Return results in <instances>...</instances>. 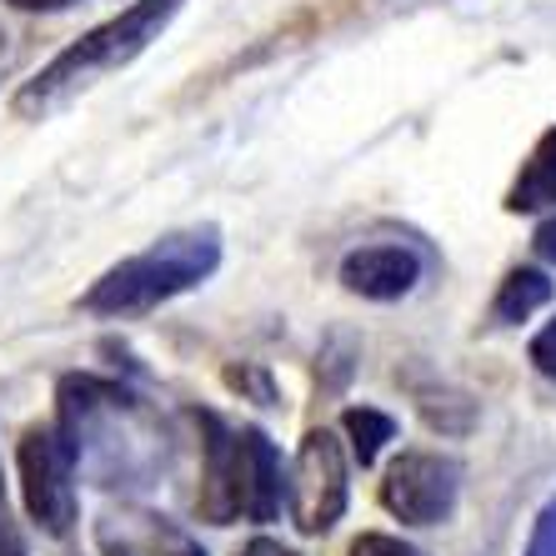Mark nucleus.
Segmentation results:
<instances>
[{
	"label": "nucleus",
	"mask_w": 556,
	"mask_h": 556,
	"mask_svg": "<svg viewBox=\"0 0 556 556\" xmlns=\"http://www.w3.org/2000/svg\"><path fill=\"white\" fill-rule=\"evenodd\" d=\"M176 11H181V0H136V5H126L121 15H111L105 26L86 30L71 51H61L40 76L26 80V91L15 96V116H40V111L61 105L71 91L91 86L96 76L130 65L176 21Z\"/></svg>",
	"instance_id": "nucleus-1"
},
{
	"label": "nucleus",
	"mask_w": 556,
	"mask_h": 556,
	"mask_svg": "<svg viewBox=\"0 0 556 556\" xmlns=\"http://www.w3.org/2000/svg\"><path fill=\"white\" fill-rule=\"evenodd\" d=\"M216 266H220V236L211 226L206 231H176L166 241H155L151 251H141V256L111 266L80 296V306L91 316H141V311H155L161 301L201 286Z\"/></svg>",
	"instance_id": "nucleus-2"
},
{
	"label": "nucleus",
	"mask_w": 556,
	"mask_h": 556,
	"mask_svg": "<svg viewBox=\"0 0 556 556\" xmlns=\"http://www.w3.org/2000/svg\"><path fill=\"white\" fill-rule=\"evenodd\" d=\"M15 466L30 521L51 536H65L76 527V446L61 437V427H26Z\"/></svg>",
	"instance_id": "nucleus-3"
},
{
	"label": "nucleus",
	"mask_w": 556,
	"mask_h": 556,
	"mask_svg": "<svg viewBox=\"0 0 556 556\" xmlns=\"http://www.w3.org/2000/svg\"><path fill=\"white\" fill-rule=\"evenodd\" d=\"M346 511V452H341L337 431H306L291 462V517L306 536L331 531Z\"/></svg>",
	"instance_id": "nucleus-4"
},
{
	"label": "nucleus",
	"mask_w": 556,
	"mask_h": 556,
	"mask_svg": "<svg viewBox=\"0 0 556 556\" xmlns=\"http://www.w3.org/2000/svg\"><path fill=\"white\" fill-rule=\"evenodd\" d=\"M462 496V466L437 452H402L381 477V506L406 527H441Z\"/></svg>",
	"instance_id": "nucleus-5"
},
{
	"label": "nucleus",
	"mask_w": 556,
	"mask_h": 556,
	"mask_svg": "<svg viewBox=\"0 0 556 556\" xmlns=\"http://www.w3.org/2000/svg\"><path fill=\"white\" fill-rule=\"evenodd\" d=\"M201 492H195V511L211 527H231L241 517V446L236 431L220 416H201Z\"/></svg>",
	"instance_id": "nucleus-6"
},
{
	"label": "nucleus",
	"mask_w": 556,
	"mask_h": 556,
	"mask_svg": "<svg viewBox=\"0 0 556 556\" xmlns=\"http://www.w3.org/2000/svg\"><path fill=\"white\" fill-rule=\"evenodd\" d=\"M421 281V256L396 241H376V247H356L341 261V286L351 296L366 301H402Z\"/></svg>",
	"instance_id": "nucleus-7"
},
{
	"label": "nucleus",
	"mask_w": 556,
	"mask_h": 556,
	"mask_svg": "<svg viewBox=\"0 0 556 556\" xmlns=\"http://www.w3.org/2000/svg\"><path fill=\"white\" fill-rule=\"evenodd\" d=\"M96 542H101L105 556H206L186 531L166 527L151 511H121V517L111 511L96 527Z\"/></svg>",
	"instance_id": "nucleus-8"
},
{
	"label": "nucleus",
	"mask_w": 556,
	"mask_h": 556,
	"mask_svg": "<svg viewBox=\"0 0 556 556\" xmlns=\"http://www.w3.org/2000/svg\"><path fill=\"white\" fill-rule=\"evenodd\" d=\"M236 446H241V517L271 521L281 511V456L256 427L236 431Z\"/></svg>",
	"instance_id": "nucleus-9"
},
{
	"label": "nucleus",
	"mask_w": 556,
	"mask_h": 556,
	"mask_svg": "<svg viewBox=\"0 0 556 556\" xmlns=\"http://www.w3.org/2000/svg\"><path fill=\"white\" fill-rule=\"evenodd\" d=\"M546 206H556V126L531 146V155L521 161V176L506 191V211L511 216H531V211H546Z\"/></svg>",
	"instance_id": "nucleus-10"
},
{
	"label": "nucleus",
	"mask_w": 556,
	"mask_h": 556,
	"mask_svg": "<svg viewBox=\"0 0 556 556\" xmlns=\"http://www.w3.org/2000/svg\"><path fill=\"white\" fill-rule=\"evenodd\" d=\"M552 276L536 271V266H517V271H506V281L496 286V301H492V316L502 326H517L527 321L531 311H542L552 301Z\"/></svg>",
	"instance_id": "nucleus-11"
},
{
	"label": "nucleus",
	"mask_w": 556,
	"mask_h": 556,
	"mask_svg": "<svg viewBox=\"0 0 556 556\" xmlns=\"http://www.w3.org/2000/svg\"><path fill=\"white\" fill-rule=\"evenodd\" d=\"M341 431L351 437V456L362 466H371L376 456H381V446L396 437V421H391L387 412H376V406H351V412L341 416Z\"/></svg>",
	"instance_id": "nucleus-12"
},
{
	"label": "nucleus",
	"mask_w": 556,
	"mask_h": 556,
	"mask_svg": "<svg viewBox=\"0 0 556 556\" xmlns=\"http://www.w3.org/2000/svg\"><path fill=\"white\" fill-rule=\"evenodd\" d=\"M226 387L241 391V396H251V402H261V406H271V402H276V381H271V371H266V366H256V362L226 366Z\"/></svg>",
	"instance_id": "nucleus-13"
},
{
	"label": "nucleus",
	"mask_w": 556,
	"mask_h": 556,
	"mask_svg": "<svg viewBox=\"0 0 556 556\" xmlns=\"http://www.w3.org/2000/svg\"><path fill=\"white\" fill-rule=\"evenodd\" d=\"M346 556H421V552L406 546L402 536H387V531H362V536L351 542Z\"/></svg>",
	"instance_id": "nucleus-14"
},
{
	"label": "nucleus",
	"mask_w": 556,
	"mask_h": 556,
	"mask_svg": "<svg viewBox=\"0 0 556 556\" xmlns=\"http://www.w3.org/2000/svg\"><path fill=\"white\" fill-rule=\"evenodd\" d=\"M527 556H556V496L542 506V517H536V527H531Z\"/></svg>",
	"instance_id": "nucleus-15"
},
{
	"label": "nucleus",
	"mask_w": 556,
	"mask_h": 556,
	"mask_svg": "<svg viewBox=\"0 0 556 556\" xmlns=\"http://www.w3.org/2000/svg\"><path fill=\"white\" fill-rule=\"evenodd\" d=\"M531 366L556 381V316L542 326V331H536V337H531Z\"/></svg>",
	"instance_id": "nucleus-16"
},
{
	"label": "nucleus",
	"mask_w": 556,
	"mask_h": 556,
	"mask_svg": "<svg viewBox=\"0 0 556 556\" xmlns=\"http://www.w3.org/2000/svg\"><path fill=\"white\" fill-rule=\"evenodd\" d=\"M531 247H536V256H542V261H552V266H556V211L542 220V226H536V241H531Z\"/></svg>",
	"instance_id": "nucleus-17"
},
{
	"label": "nucleus",
	"mask_w": 556,
	"mask_h": 556,
	"mask_svg": "<svg viewBox=\"0 0 556 556\" xmlns=\"http://www.w3.org/2000/svg\"><path fill=\"white\" fill-rule=\"evenodd\" d=\"M236 556H296L291 546H281V542H271V536H256V542H247Z\"/></svg>",
	"instance_id": "nucleus-18"
},
{
	"label": "nucleus",
	"mask_w": 556,
	"mask_h": 556,
	"mask_svg": "<svg viewBox=\"0 0 556 556\" xmlns=\"http://www.w3.org/2000/svg\"><path fill=\"white\" fill-rule=\"evenodd\" d=\"M0 556H26V546H21V536H15V527L5 521V506H0Z\"/></svg>",
	"instance_id": "nucleus-19"
},
{
	"label": "nucleus",
	"mask_w": 556,
	"mask_h": 556,
	"mask_svg": "<svg viewBox=\"0 0 556 556\" xmlns=\"http://www.w3.org/2000/svg\"><path fill=\"white\" fill-rule=\"evenodd\" d=\"M15 11H65V5H76V0H11Z\"/></svg>",
	"instance_id": "nucleus-20"
},
{
	"label": "nucleus",
	"mask_w": 556,
	"mask_h": 556,
	"mask_svg": "<svg viewBox=\"0 0 556 556\" xmlns=\"http://www.w3.org/2000/svg\"><path fill=\"white\" fill-rule=\"evenodd\" d=\"M0 506H5V492H0Z\"/></svg>",
	"instance_id": "nucleus-21"
}]
</instances>
